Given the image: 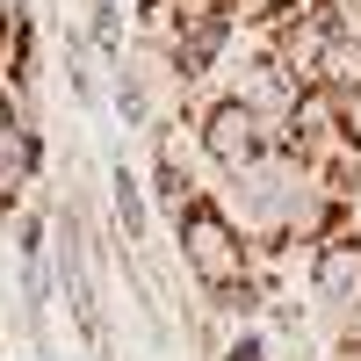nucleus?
Returning a JSON list of instances; mask_svg holds the SVG:
<instances>
[{"label": "nucleus", "instance_id": "1", "mask_svg": "<svg viewBox=\"0 0 361 361\" xmlns=\"http://www.w3.org/2000/svg\"><path fill=\"white\" fill-rule=\"evenodd\" d=\"M180 123H188V145L195 159L209 166V180H231L246 173L260 152H275V137H267V123L231 94V87H209V94H188V109H180Z\"/></svg>", "mask_w": 361, "mask_h": 361}, {"label": "nucleus", "instance_id": "2", "mask_svg": "<svg viewBox=\"0 0 361 361\" xmlns=\"http://www.w3.org/2000/svg\"><path fill=\"white\" fill-rule=\"evenodd\" d=\"M304 296L325 318V333L361 325V224L340 231V238H325L318 253H304Z\"/></svg>", "mask_w": 361, "mask_h": 361}, {"label": "nucleus", "instance_id": "3", "mask_svg": "<svg viewBox=\"0 0 361 361\" xmlns=\"http://www.w3.org/2000/svg\"><path fill=\"white\" fill-rule=\"evenodd\" d=\"M231 94L238 102H246L253 116H260V123H267V137H275V145H289V123H296V109H304V94H311V87L304 80H296L289 66H282V58L275 51H267L260 37L246 44V58H238V66H231Z\"/></svg>", "mask_w": 361, "mask_h": 361}, {"label": "nucleus", "instance_id": "4", "mask_svg": "<svg viewBox=\"0 0 361 361\" xmlns=\"http://www.w3.org/2000/svg\"><path fill=\"white\" fill-rule=\"evenodd\" d=\"M37 188H44V130L37 123L0 130V217L37 202Z\"/></svg>", "mask_w": 361, "mask_h": 361}, {"label": "nucleus", "instance_id": "5", "mask_svg": "<svg viewBox=\"0 0 361 361\" xmlns=\"http://www.w3.org/2000/svg\"><path fill=\"white\" fill-rule=\"evenodd\" d=\"M202 195H209V166L195 159V145H166V152H152V209L180 217V209H195Z\"/></svg>", "mask_w": 361, "mask_h": 361}, {"label": "nucleus", "instance_id": "6", "mask_svg": "<svg viewBox=\"0 0 361 361\" xmlns=\"http://www.w3.org/2000/svg\"><path fill=\"white\" fill-rule=\"evenodd\" d=\"M152 188L137 180V166L130 159H116L109 166V224H116V238H123V253H145L152 246Z\"/></svg>", "mask_w": 361, "mask_h": 361}, {"label": "nucleus", "instance_id": "7", "mask_svg": "<svg viewBox=\"0 0 361 361\" xmlns=\"http://www.w3.org/2000/svg\"><path fill=\"white\" fill-rule=\"evenodd\" d=\"M80 37L116 66V58L130 51V44H123V0H80Z\"/></svg>", "mask_w": 361, "mask_h": 361}, {"label": "nucleus", "instance_id": "8", "mask_svg": "<svg viewBox=\"0 0 361 361\" xmlns=\"http://www.w3.org/2000/svg\"><path fill=\"white\" fill-rule=\"evenodd\" d=\"M217 361H275V340H267V325H231V340L217 347Z\"/></svg>", "mask_w": 361, "mask_h": 361}, {"label": "nucleus", "instance_id": "9", "mask_svg": "<svg viewBox=\"0 0 361 361\" xmlns=\"http://www.w3.org/2000/svg\"><path fill=\"white\" fill-rule=\"evenodd\" d=\"M333 116H340V137L361 152V87H354V94H333Z\"/></svg>", "mask_w": 361, "mask_h": 361}, {"label": "nucleus", "instance_id": "10", "mask_svg": "<svg viewBox=\"0 0 361 361\" xmlns=\"http://www.w3.org/2000/svg\"><path fill=\"white\" fill-rule=\"evenodd\" d=\"M0 130H15V87L0 80Z\"/></svg>", "mask_w": 361, "mask_h": 361}]
</instances>
